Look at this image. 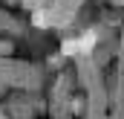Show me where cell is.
I'll use <instances>...</instances> for the list:
<instances>
[{
	"instance_id": "obj_1",
	"label": "cell",
	"mask_w": 124,
	"mask_h": 119,
	"mask_svg": "<svg viewBox=\"0 0 124 119\" xmlns=\"http://www.w3.org/2000/svg\"><path fill=\"white\" fill-rule=\"evenodd\" d=\"M81 52V44H78V38H66L61 44V55L63 58H69V55H78Z\"/></svg>"
},
{
	"instance_id": "obj_2",
	"label": "cell",
	"mask_w": 124,
	"mask_h": 119,
	"mask_svg": "<svg viewBox=\"0 0 124 119\" xmlns=\"http://www.w3.org/2000/svg\"><path fill=\"white\" fill-rule=\"evenodd\" d=\"M12 50H15V44H12V41H3V38H0V55H12Z\"/></svg>"
},
{
	"instance_id": "obj_3",
	"label": "cell",
	"mask_w": 124,
	"mask_h": 119,
	"mask_svg": "<svg viewBox=\"0 0 124 119\" xmlns=\"http://www.w3.org/2000/svg\"><path fill=\"white\" fill-rule=\"evenodd\" d=\"M32 23H35V26H46V12H35Z\"/></svg>"
},
{
	"instance_id": "obj_4",
	"label": "cell",
	"mask_w": 124,
	"mask_h": 119,
	"mask_svg": "<svg viewBox=\"0 0 124 119\" xmlns=\"http://www.w3.org/2000/svg\"><path fill=\"white\" fill-rule=\"evenodd\" d=\"M0 119H9V116H0Z\"/></svg>"
}]
</instances>
